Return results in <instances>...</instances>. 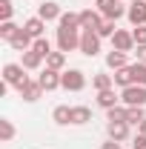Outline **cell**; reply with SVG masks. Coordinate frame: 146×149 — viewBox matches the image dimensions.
I'll use <instances>...</instances> for the list:
<instances>
[{"label": "cell", "mask_w": 146, "mask_h": 149, "mask_svg": "<svg viewBox=\"0 0 146 149\" xmlns=\"http://www.w3.org/2000/svg\"><path fill=\"white\" fill-rule=\"evenodd\" d=\"M80 49V29L57 26V52H74Z\"/></svg>", "instance_id": "1"}, {"label": "cell", "mask_w": 146, "mask_h": 149, "mask_svg": "<svg viewBox=\"0 0 146 149\" xmlns=\"http://www.w3.org/2000/svg\"><path fill=\"white\" fill-rule=\"evenodd\" d=\"M60 89H66V92H83L86 89V74L80 72V69L63 72L60 74Z\"/></svg>", "instance_id": "2"}, {"label": "cell", "mask_w": 146, "mask_h": 149, "mask_svg": "<svg viewBox=\"0 0 146 149\" xmlns=\"http://www.w3.org/2000/svg\"><path fill=\"white\" fill-rule=\"evenodd\" d=\"M97 12L103 15L106 20H117L126 17V6H123V0H97Z\"/></svg>", "instance_id": "3"}, {"label": "cell", "mask_w": 146, "mask_h": 149, "mask_svg": "<svg viewBox=\"0 0 146 149\" xmlns=\"http://www.w3.org/2000/svg\"><path fill=\"white\" fill-rule=\"evenodd\" d=\"M120 100H123V106H146V86L132 83L126 89H120Z\"/></svg>", "instance_id": "4"}, {"label": "cell", "mask_w": 146, "mask_h": 149, "mask_svg": "<svg viewBox=\"0 0 146 149\" xmlns=\"http://www.w3.org/2000/svg\"><path fill=\"white\" fill-rule=\"evenodd\" d=\"M100 40H103V37L97 35V32H92V29H83V32H80V52H83L86 57L100 55Z\"/></svg>", "instance_id": "5"}, {"label": "cell", "mask_w": 146, "mask_h": 149, "mask_svg": "<svg viewBox=\"0 0 146 149\" xmlns=\"http://www.w3.org/2000/svg\"><path fill=\"white\" fill-rule=\"evenodd\" d=\"M17 95L26 100V103H35V100H40V95H43V86H40V80L26 77V80L17 86Z\"/></svg>", "instance_id": "6"}, {"label": "cell", "mask_w": 146, "mask_h": 149, "mask_svg": "<svg viewBox=\"0 0 146 149\" xmlns=\"http://www.w3.org/2000/svg\"><path fill=\"white\" fill-rule=\"evenodd\" d=\"M126 17L132 26H146V0H132L126 6Z\"/></svg>", "instance_id": "7"}, {"label": "cell", "mask_w": 146, "mask_h": 149, "mask_svg": "<svg viewBox=\"0 0 146 149\" xmlns=\"http://www.w3.org/2000/svg\"><path fill=\"white\" fill-rule=\"evenodd\" d=\"M23 80H26V74H23V63H6V66H3V83H9V86L17 89Z\"/></svg>", "instance_id": "8"}, {"label": "cell", "mask_w": 146, "mask_h": 149, "mask_svg": "<svg viewBox=\"0 0 146 149\" xmlns=\"http://www.w3.org/2000/svg\"><path fill=\"white\" fill-rule=\"evenodd\" d=\"M112 49H117V52H132V49H135V37H132V32L117 29V32L112 35Z\"/></svg>", "instance_id": "9"}, {"label": "cell", "mask_w": 146, "mask_h": 149, "mask_svg": "<svg viewBox=\"0 0 146 149\" xmlns=\"http://www.w3.org/2000/svg\"><path fill=\"white\" fill-rule=\"evenodd\" d=\"M60 74H63V72H55V69H49V66L37 74V80H40L43 92H55V89H60Z\"/></svg>", "instance_id": "10"}, {"label": "cell", "mask_w": 146, "mask_h": 149, "mask_svg": "<svg viewBox=\"0 0 146 149\" xmlns=\"http://www.w3.org/2000/svg\"><path fill=\"white\" fill-rule=\"evenodd\" d=\"M77 15H80V32H83V29L97 32V26L103 23V15H100L97 9H83V12H77Z\"/></svg>", "instance_id": "11"}, {"label": "cell", "mask_w": 146, "mask_h": 149, "mask_svg": "<svg viewBox=\"0 0 146 149\" xmlns=\"http://www.w3.org/2000/svg\"><path fill=\"white\" fill-rule=\"evenodd\" d=\"M9 46H12L15 52H29V49L35 46V37H32V35H26V29L20 26V32L12 37V40H9Z\"/></svg>", "instance_id": "12"}, {"label": "cell", "mask_w": 146, "mask_h": 149, "mask_svg": "<svg viewBox=\"0 0 146 149\" xmlns=\"http://www.w3.org/2000/svg\"><path fill=\"white\" fill-rule=\"evenodd\" d=\"M60 15H63V12H60V6H57L55 0H46V3L37 6V17H43L46 23H49V20H60Z\"/></svg>", "instance_id": "13"}, {"label": "cell", "mask_w": 146, "mask_h": 149, "mask_svg": "<svg viewBox=\"0 0 146 149\" xmlns=\"http://www.w3.org/2000/svg\"><path fill=\"white\" fill-rule=\"evenodd\" d=\"M129 52H117V49H112L109 55H106V66H109L112 72H117V69H126L129 66Z\"/></svg>", "instance_id": "14"}, {"label": "cell", "mask_w": 146, "mask_h": 149, "mask_svg": "<svg viewBox=\"0 0 146 149\" xmlns=\"http://www.w3.org/2000/svg\"><path fill=\"white\" fill-rule=\"evenodd\" d=\"M106 135H109L112 141L123 143V141L129 138V123L126 120H120V123H106Z\"/></svg>", "instance_id": "15"}, {"label": "cell", "mask_w": 146, "mask_h": 149, "mask_svg": "<svg viewBox=\"0 0 146 149\" xmlns=\"http://www.w3.org/2000/svg\"><path fill=\"white\" fill-rule=\"evenodd\" d=\"M23 29H26V35H32L37 40V37H43V32H46V20L35 15V17H29L26 23H23Z\"/></svg>", "instance_id": "16"}, {"label": "cell", "mask_w": 146, "mask_h": 149, "mask_svg": "<svg viewBox=\"0 0 146 149\" xmlns=\"http://www.w3.org/2000/svg\"><path fill=\"white\" fill-rule=\"evenodd\" d=\"M117 100H120V97H117V92H115V86H112V89H103V92H97V106H100V109H115Z\"/></svg>", "instance_id": "17"}, {"label": "cell", "mask_w": 146, "mask_h": 149, "mask_svg": "<svg viewBox=\"0 0 146 149\" xmlns=\"http://www.w3.org/2000/svg\"><path fill=\"white\" fill-rule=\"evenodd\" d=\"M92 120V109L89 106H72V123L74 126H83Z\"/></svg>", "instance_id": "18"}, {"label": "cell", "mask_w": 146, "mask_h": 149, "mask_svg": "<svg viewBox=\"0 0 146 149\" xmlns=\"http://www.w3.org/2000/svg\"><path fill=\"white\" fill-rule=\"evenodd\" d=\"M43 60H46V57H40L35 49H29V52H23V69L35 72V69H40V63H43Z\"/></svg>", "instance_id": "19"}, {"label": "cell", "mask_w": 146, "mask_h": 149, "mask_svg": "<svg viewBox=\"0 0 146 149\" xmlns=\"http://www.w3.org/2000/svg\"><path fill=\"white\" fill-rule=\"evenodd\" d=\"M52 120H55L57 126H66V123H72V106H55V112H52Z\"/></svg>", "instance_id": "20"}, {"label": "cell", "mask_w": 146, "mask_h": 149, "mask_svg": "<svg viewBox=\"0 0 146 149\" xmlns=\"http://www.w3.org/2000/svg\"><path fill=\"white\" fill-rule=\"evenodd\" d=\"M140 120H146L143 106H126V123L129 126H140Z\"/></svg>", "instance_id": "21"}, {"label": "cell", "mask_w": 146, "mask_h": 149, "mask_svg": "<svg viewBox=\"0 0 146 149\" xmlns=\"http://www.w3.org/2000/svg\"><path fill=\"white\" fill-rule=\"evenodd\" d=\"M92 86H95L97 92H103V89H112V86H115V77H112V74H106V72H97L95 77H92Z\"/></svg>", "instance_id": "22"}, {"label": "cell", "mask_w": 146, "mask_h": 149, "mask_svg": "<svg viewBox=\"0 0 146 149\" xmlns=\"http://www.w3.org/2000/svg\"><path fill=\"white\" fill-rule=\"evenodd\" d=\"M112 77H115V86H120V89H126V86L135 83V77H132V69H129V66H126V69H117Z\"/></svg>", "instance_id": "23"}, {"label": "cell", "mask_w": 146, "mask_h": 149, "mask_svg": "<svg viewBox=\"0 0 146 149\" xmlns=\"http://www.w3.org/2000/svg\"><path fill=\"white\" fill-rule=\"evenodd\" d=\"M46 66L55 69V72H63V66H66V52H52V55L46 57Z\"/></svg>", "instance_id": "24"}, {"label": "cell", "mask_w": 146, "mask_h": 149, "mask_svg": "<svg viewBox=\"0 0 146 149\" xmlns=\"http://www.w3.org/2000/svg\"><path fill=\"white\" fill-rule=\"evenodd\" d=\"M57 26H66V29H80V15H74V12H63L60 20H57Z\"/></svg>", "instance_id": "25"}, {"label": "cell", "mask_w": 146, "mask_h": 149, "mask_svg": "<svg viewBox=\"0 0 146 149\" xmlns=\"http://www.w3.org/2000/svg\"><path fill=\"white\" fill-rule=\"evenodd\" d=\"M12 138H15V123H12L9 118H0V141L9 143Z\"/></svg>", "instance_id": "26"}, {"label": "cell", "mask_w": 146, "mask_h": 149, "mask_svg": "<svg viewBox=\"0 0 146 149\" xmlns=\"http://www.w3.org/2000/svg\"><path fill=\"white\" fill-rule=\"evenodd\" d=\"M17 32H20V26H17V23H12V20H6V23H0V37H3L6 43H9L12 37L17 35Z\"/></svg>", "instance_id": "27"}, {"label": "cell", "mask_w": 146, "mask_h": 149, "mask_svg": "<svg viewBox=\"0 0 146 149\" xmlns=\"http://www.w3.org/2000/svg\"><path fill=\"white\" fill-rule=\"evenodd\" d=\"M106 120H109V123H120V120H126V106H115V109H106Z\"/></svg>", "instance_id": "28"}, {"label": "cell", "mask_w": 146, "mask_h": 149, "mask_svg": "<svg viewBox=\"0 0 146 149\" xmlns=\"http://www.w3.org/2000/svg\"><path fill=\"white\" fill-rule=\"evenodd\" d=\"M129 69H132V77H135V83L146 86V63H132Z\"/></svg>", "instance_id": "29"}, {"label": "cell", "mask_w": 146, "mask_h": 149, "mask_svg": "<svg viewBox=\"0 0 146 149\" xmlns=\"http://www.w3.org/2000/svg\"><path fill=\"white\" fill-rule=\"evenodd\" d=\"M32 49H35V52H37V55H40V57H49V55H52V43H49L46 37H37V40H35V46H32Z\"/></svg>", "instance_id": "30"}, {"label": "cell", "mask_w": 146, "mask_h": 149, "mask_svg": "<svg viewBox=\"0 0 146 149\" xmlns=\"http://www.w3.org/2000/svg\"><path fill=\"white\" fill-rule=\"evenodd\" d=\"M115 32H117V26H115V20H106V17H103V23L97 26V35H100V37H112Z\"/></svg>", "instance_id": "31"}, {"label": "cell", "mask_w": 146, "mask_h": 149, "mask_svg": "<svg viewBox=\"0 0 146 149\" xmlns=\"http://www.w3.org/2000/svg\"><path fill=\"white\" fill-rule=\"evenodd\" d=\"M12 15H15V6H12V0H0V23L12 20Z\"/></svg>", "instance_id": "32"}, {"label": "cell", "mask_w": 146, "mask_h": 149, "mask_svg": "<svg viewBox=\"0 0 146 149\" xmlns=\"http://www.w3.org/2000/svg\"><path fill=\"white\" fill-rule=\"evenodd\" d=\"M132 37L135 46H146V26H132Z\"/></svg>", "instance_id": "33"}, {"label": "cell", "mask_w": 146, "mask_h": 149, "mask_svg": "<svg viewBox=\"0 0 146 149\" xmlns=\"http://www.w3.org/2000/svg\"><path fill=\"white\" fill-rule=\"evenodd\" d=\"M132 149H146V135H138L135 143H132Z\"/></svg>", "instance_id": "34"}, {"label": "cell", "mask_w": 146, "mask_h": 149, "mask_svg": "<svg viewBox=\"0 0 146 149\" xmlns=\"http://www.w3.org/2000/svg\"><path fill=\"white\" fill-rule=\"evenodd\" d=\"M135 55H138V63H146V46H138Z\"/></svg>", "instance_id": "35"}, {"label": "cell", "mask_w": 146, "mask_h": 149, "mask_svg": "<svg viewBox=\"0 0 146 149\" xmlns=\"http://www.w3.org/2000/svg\"><path fill=\"white\" fill-rule=\"evenodd\" d=\"M100 149H120V143H117V141H112V138H109V141H106V143H103Z\"/></svg>", "instance_id": "36"}, {"label": "cell", "mask_w": 146, "mask_h": 149, "mask_svg": "<svg viewBox=\"0 0 146 149\" xmlns=\"http://www.w3.org/2000/svg\"><path fill=\"white\" fill-rule=\"evenodd\" d=\"M138 135H146V120H140V126H138Z\"/></svg>", "instance_id": "37"}]
</instances>
